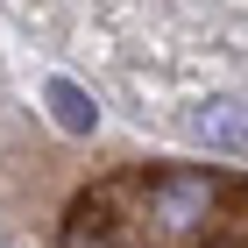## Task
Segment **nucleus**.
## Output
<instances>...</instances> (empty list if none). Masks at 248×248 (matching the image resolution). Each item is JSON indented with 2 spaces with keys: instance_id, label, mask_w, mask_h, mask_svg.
<instances>
[{
  "instance_id": "nucleus-2",
  "label": "nucleus",
  "mask_w": 248,
  "mask_h": 248,
  "mask_svg": "<svg viewBox=\"0 0 248 248\" xmlns=\"http://www.w3.org/2000/svg\"><path fill=\"white\" fill-rule=\"evenodd\" d=\"M185 135L199 149H248V99L241 93H213L185 114Z\"/></svg>"
},
{
  "instance_id": "nucleus-3",
  "label": "nucleus",
  "mask_w": 248,
  "mask_h": 248,
  "mask_svg": "<svg viewBox=\"0 0 248 248\" xmlns=\"http://www.w3.org/2000/svg\"><path fill=\"white\" fill-rule=\"evenodd\" d=\"M57 248H128V220H114V191L78 199L71 220H64V241H57Z\"/></svg>"
},
{
  "instance_id": "nucleus-5",
  "label": "nucleus",
  "mask_w": 248,
  "mask_h": 248,
  "mask_svg": "<svg viewBox=\"0 0 248 248\" xmlns=\"http://www.w3.org/2000/svg\"><path fill=\"white\" fill-rule=\"evenodd\" d=\"M206 248H227V241H206Z\"/></svg>"
},
{
  "instance_id": "nucleus-1",
  "label": "nucleus",
  "mask_w": 248,
  "mask_h": 248,
  "mask_svg": "<svg viewBox=\"0 0 248 248\" xmlns=\"http://www.w3.org/2000/svg\"><path fill=\"white\" fill-rule=\"evenodd\" d=\"M142 227L156 234V241H199V234L220 220V206H227V185L206 170H163V177H142Z\"/></svg>"
},
{
  "instance_id": "nucleus-4",
  "label": "nucleus",
  "mask_w": 248,
  "mask_h": 248,
  "mask_svg": "<svg viewBox=\"0 0 248 248\" xmlns=\"http://www.w3.org/2000/svg\"><path fill=\"white\" fill-rule=\"evenodd\" d=\"M43 99H50V121H57L64 135H93V128H99L93 93H85V85H71V78H50V85H43Z\"/></svg>"
}]
</instances>
